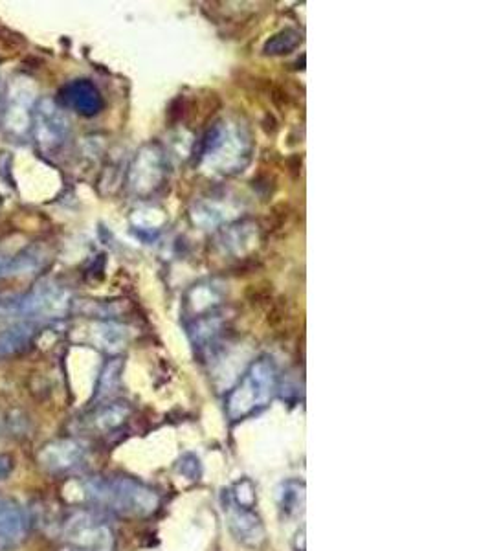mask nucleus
<instances>
[{
    "instance_id": "f03ea898",
    "label": "nucleus",
    "mask_w": 490,
    "mask_h": 551,
    "mask_svg": "<svg viewBox=\"0 0 490 551\" xmlns=\"http://www.w3.org/2000/svg\"><path fill=\"white\" fill-rule=\"evenodd\" d=\"M63 537L70 551H114L116 546L111 526L92 511H76L70 515Z\"/></svg>"
},
{
    "instance_id": "f8f14e48",
    "label": "nucleus",
    "mask_w": 490,
    "mask_h": 551,
    "mask_svg": "<svg viewBox=\"0 0 490 551\" xmlns=\"http://www.w3.org/2000/svg\"><path fill=\"white\" fill-rule=\"evenodd\" d=\"M177 469L179 473L188 478V480H199L202 474V465L199 456H195L193 452H186L179 463H177Z\"/></svg>"
},
{
    "instance_id": "9b49d317",
    "label": "nucleus",
    "mask_w": 490,
    "mask_h": 551,
    "mask_svg": "<svg viewBox=\"0 0 490 551\" xmlns=\"http://www.w3.org/2000/svg\"><path fill=\"white\" fill-rule=\"evenodd\" d=\"M125 416H127V410H123L122 406H111L101 412L96 423L101 430H112V428L122 425Z\"/></svg>"
},
{
    "instance_id": "f257e3e1",
    "label": "nucleus",
    "mask_w": 490,
    "mask_h": 551,
    "mask_svg": "<svg viewBox=\"0 0 490 551\" xmlns=\"http://www.w3.org/2000/svg\"><path fill=\"white\" fill-rule=\"evenodd\" d=\"M85 491L94 504L122 517H147L158 507L155 491L133 478H92Z\"/></svg>"
},
{
    "instance_id": "20e7f679",
    "label": "nucleus",
    "mask_w": 490,
    "mask_h": 551,
    "mask_svg": "<svg viewBox=\"0 0 490 551\" xmlns=\"http://www.w3.org/2000/svg\"><path fill=\"white\" fill-rule=\"evenodd\" d=\"M67 293L52 282H41L35 285L32 293L23 298V315L26 316H61L67 311Z\"/></svg>"
},
{
    "instance_id": "39448f33",
    "label": "nucleus",
    "mask_w": 490,
    "mask_h": 551,
    "mask_svg": "<svg viewBox=\"0 0 490 551\" xmlns=\"http://www.w3.org/2000/svg\"><path fill=\"white\" fill-rule=\"evenodd\" d=\"M67 135V120L54 102L43 100L35 113V138L43 149H54Z\"/></svg>"
},
{
    "instance_id": "1a4fd4ad",
    "label": "nucleus",
    "mask_w": 490,
    "mask_h": 551,
    "mask_svg": "<svg viewBox=\"0 0 490 551\" xmlns=\"http://www.w3.org/2000/svg\"><path fill=\"white\" fill-rule=\"evenodd\" d=\"M305 502V484L298 480L283 482L278 491V506L285 517H296Z\"/></svg>"
},
{
    "instance_id": "7ed1b4c3",
    "label": "nucleus",
    "mask_w": 490,
    "mask_h": 551,
    "mask_svg": "<svg viewBox=\"0 0 490 551\" xmlns=\"http://www.w3.org/2000/svg\"><path fill=\"white\" fill-rule=\"evenodd\" d=\"M224 515L228 520V528L235 539L243 542L245 546H259L265 539V529L261 524V518L257 517L252 507L239 506L232 502L228 496L221 495Z\"/></svg>"
},
{
    "instance_id": "0eeeda50",
    "label": "nucleus",
    "mask_w": 490,
    "mask_h": 551,
    "mask_svg": "<svg viewBox=\"0 0 490 551\" xmlns=\"http://www.w3.org/2000/svg\"><path fill=\"white\" fill-rule=\"evenodd\" d=\"M26 533L23 509L13 500L0 496V550L21 542Z\"/></svg>"
},
{
    "instance_id": "ddd939ff",
    "label": "nucleus",
    "mask_w": 490,
    "mask_h": 551,
    "mask_svg": "<svg viewBox=\"0 0 490 551\" xmlns=\"http://www.w3.org/2000/svg\"><path fill=\"white\" fill-rule=\"evenodd\" d=\"M15 469V460L10 454H0V480H6Z\"/></svg>"
},
{
    "instance_id": "6e6552de",
    "label": "nucleus",
    "mask_w": 490,
    "mask_h": 551,
    "mask_svg": "<svg viewBox=\"0 0 490 551\" xmlns=\"http://www.w3.org/2000/svg\"><path fill=\"white\" fill-rule=\"evenodd\" d=\"M35 327L32 324H13L0 333V357H12L34 342Z\"/></svg>"
},
{
    "instance_id": "423d86ee",
    "label": "nucleus",
    "mask_w": 490,
    "mask_h": 551,
    "mask_svg": "<svg viewBox=\"0 0 490 551\" xmlns=\"http://www.w3.org/2000/svg\"><path fill=\"white\" fill-rule=\"evenodd\" d=\"M83 458H85V449L74 439H57L48 443L39 452L41 465L54 473L78 467L79 463L83 462Z\"/></svg>"
},
{
    "instance_id": "9d476101",
    "label": "nucleus",
    "mask_w": 490,
    "mask_h": 551,
    "mask_svg": "<svg viewBox=\"0 0 490 551\" xmlns=\"http://www.w3.org/2000/svg\"><path fill=\"white\" fill-rule=\"evenodd\" d=\"M68 100L78 109L79 113L92 114L96 113L100 100H98V92L90 87L89 83H76L72 85L67 92Z\"/></svg>"
},
{
    "instance_id": "4468645a",
    "label": "nucleus",
    "mask_w": 490,
    "mask_h": 551,
    "mask_svg": "<svg viewBox=\"0 0 490 551\" xmlns=\"http://www.w3.org/2000/svg\"><path fill=\"white\" fill-rule=\"evenodd\" d=\"M12 270V258H6L4 254H0V278L10 276Z\"/></svg>"
}]
</instances>
